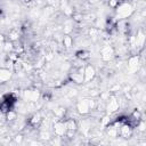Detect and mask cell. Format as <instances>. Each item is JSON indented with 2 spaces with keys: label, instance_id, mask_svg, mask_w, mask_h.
I'll return each mask as SVG.
<instances>
[{
  "label": "cell",
  "instance_id": "obj_3",
  "mask_svg": "<svg viewBox=\"0 0 146 146\" xmlns=\"http://www.w3.org/2000/svg\"><path fill=\"white\" fill-rule=\"evenodd\" d=\"M54 131L57 136H63L66 133V127H65V121H60V122H57L54 127Z\"/></svg>",
  "mask_w": 146,
  "mask_h": 146
},
{
  "label": "cell",
  "instance_id": "obj_7",
  "mask_svg": "<svg viewBox=\"0 0 146 146\" xmlns=\"http://www.w3.org/2000/svg\"><path fill=\"white\" fill-rule=\"evenodd\" d=\"M113 55H114V52H113V49L111 47H106L102 50V57L105 60H110L113 57Z\"/></svg>",
  "mask_w": 146,
  "mask_h": 146
},
{
  "label": "cell",
  "instance_id": "obj_8",
  "mask_svg": "<svg viewBox=\"0 0 146 146\" xmlns=\"http://www.w3.org/2000/svg\"><path fill=\"white\" fill-rule=\"evenodd\" d=\"M11 76V73L10 71L8 70H3V68H0V83H3L6 81H8Z\"/></svg>",
  "mask_w": 146,
  "mask_h": 146
},
{
  "label": "cell",
  "instance_id": "obj_13",
  "mask_svg": "<svg viewBox=\"0 0 146 146\" xmlns=\"http://www.w3.org/2000/svg\"><path fill=\"white\" fill-rule=\"evenodd\" d=\"M94 1H98V0H94Z\"/></svg>",
  "mask_w": 146,
  "mask_h": 146
},
{
  "label": "cell",
  "instance_id": "obj_2",
  "mask_svg": "<svg viewBox=\"0 0 146 146\" xmlns=\"http://www.w3.org/2000/svg\"><path fill=\"white\" fill-rule=\"evenodd\" d=\"M132 11H133L132 6L130 3H127V2L119 5L117 8H116V14H117L119 18H127L131 15Z\"/></svg>",
  "mask_w": 146,
  "mask_h": 146
},
{
  "label": "cell",
  "instance_id": "obj_6",
  "mask_svg": "<svg viewBox=\"0 0 146 146\" xmlns=\"http://www.w3.org/2000/svg\"><path fill=\"white\" fill-rule=\"evenodd\" d=\"M78 110H79L80 113H88L89 110H90V103L87 99L80 102L79 105H78Z\"/></svg>",
  "mask_w": 146,
  "mask_h": 146
},
{
  "label": "cell",
  "instance_id": "obj_10",
  "mask_svg": "<svg viewBox=\"0 0 146 146\" xmlns=\"http://www.w3.org/2000/svg\"><path fill=\"white\" fill-rule=\"evenodd\" d=\"M137 67H138V59H137V57H133L129 60V68L131 71H136Z\"/></svg>",
  "mask_w": 146,
  "mask_h": 146
},
{
  "label": "cell",
  "instance_id": "obj_5",
  "mask_svg": "<svg viewBox=\"0 0 146 146\" xmlns=\"http://www.w3.org/2000/svg\"><path fill=\"white\" fill-rule=\"evenodd\" d=\"M71 79L73 80V82H76V83L83 82V81H84V79H83V70H79L78 72L72 73Z\"/></svg>",
  "mask_w": 146,
  "mask_h": 146
},
{
  "label": "cell",
  "instance_id": "obj_11",
  "mask_svg": "<svg viewBox=\"0 0 146 146\" xmlns=\"http://www.w3.org/2000/svg\"><path fill=\"white\" fill-rule=\"evenodd\" d=\"M89 52L88 51H86V50H80V51H78L76 52V57L78 58H80V59H88L89 58Z\"/></svg>",
  "mask_w": 146,
  "mask_h": 146
},
{
  "label": "cell",
  "instance_id": "obj_1",
  "mask_svg": "<svg viewBox=\"0 0 146 146\" xmlns=\"http://www.w3.org/2000/svg\"><path fill=\"white\" fill-rule=\"evenodd\" d=\"M16 100H17V98L15 97L14 94H8V95L3 96L2 99L0 100V112L7 114L10 111H13V108L16 105Z\"/></svg>",
  "mask_w": 146,
  "mask_h": 146
},
{
  "label": "cell",
  "instance_id": "obj_9",
  "mask_svg": "<svg viewBox=\"0 0 146 146\" xmlns=\"http://www.w3.org/2000/svg\"><path fill=\"white\" fill-rule=\"evenodd\" d=\"M119 108V103L115 98H111V100L108 102V105H107V110L110 112H115L116 110Z\"/></svg>",
  "mask_w": 146,
  "mask_h": 146
},
{
  "label": "cell",
  "instance_id": "obj_12",
  "mask_svg": "<svg viewBox=\"0 0 146 146\" xmlns=\"http://www.w3.org/2000/svg\"><path fill=\"white\" fill-rule=\"evenodd\" d=\"M31 1H32V0H24V2H25V3H30Z\"/></svg>",
  "mask_w": 146,
  "mask_h": 146
},
{
  "label": "cell",
  "instance_id": "obj_4",
  "mask_svg": "<svg viewBox=\"0 0 146 146\" xmlns=\"http://www.w3.org/2000/svg\"><path fill=\"white\" fill-rule=\"evenodd\" d=\"M95 75V70L92 66H87L83 70V79L84 81H90Z\"/></svg>",
  "mask_w": 146,
  "mask_h": 146
}]
</instances>
